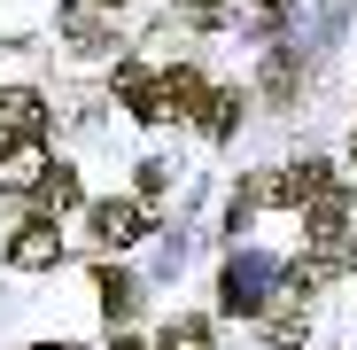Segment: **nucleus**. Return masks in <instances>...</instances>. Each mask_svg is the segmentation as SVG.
<instances>
[{"label": "nucleus", "mask_w": 357, "mask_h": 350, "mask_svg": "<svg viewBox=\"0 0 357 350\" xmlns=\"http://www.w3.org/2000/svg\"><path fill=\"white\" fill-rule=\"evenodd\" d=\"M8 257H16V265H24V272H47V265H54V257H63V233H54V226H47V218H31V226H24V233H16V242H8Z\"/></svg>", "instance_id": "obj_5"}, {"label": "nucleus", "mask_w": 357, "mask_h": 350, "mask_svg": "<svg viewBox=\"0 0 357 350\" xmlns=\"http://www.w3.org/2000/svg\"><path fill=\"white\" fill-rule=\"evenodd\" d=\"M39 117H47V101L31 86H0V133L8 140H39Z\"/></svg>", "instance_id": "obj_4"}, {"label": "nucleus", "mask_w": 357, "mask_h": 350, "mask_svg": "<svg viewBox=\"0 0 357 350\" xmlns=\"http://www.w3.org/2000/svg\"><path fill=\"white\" fill-rule=\"evenodd\" d=\"M163 109H210V86L195 71H163Z\"/></svg>", "instance_id": "obj_7"}, {"label": "nucleus", "mask_w": 357, "mask_h": 350, "mask_svg": "<svg viewBox=\"0 0 357 350\" xmlns=\"http://www.w3.org/2000/svg\"><path fill=\"white\" fill-rule=\"evenodd\" d=\"M39 350H70V342H39Z\"/></svg>", "instance_id": "obj_17"}, {"label": "nucleus", "mask_w": 357, "mask_h": 350, "mask_svg": "<svg viewBox=\"0 0 357 350\" xmlns=\"http://www.w3.org/2000/svg\"><path fill=\"white\" fill-rule=\"evenodd\" d=\"M303 335H311V319H303V312H272V319H264V342H280V350H295Z\"/></svg>", "instance_id": "obj_9"}, {"label": "nucleus", "mask_w": 357, "mask_h": 350, "mask_svg": "<svg viewBox=\"0 0 357 350\" xmlns=\"http://www.w3.org/2000/svg\"><path fill=\"white\" fill-rule=\"evenodd\" d=\"M93 8H125V0H93Z\"/></svg>", "instance_id": "obj_16"}, {"label": "nucleus", "mask_w": 357, "mask_h": 350, "mask_svg": "<svg viewBox=\"0 0 357 350\" xmlns=\"http://www.w3.org/2000/svg\"><path fill=\"white\" fill-rule=\"evenodd\" d=\"M63 31H70V47H78V54H109V31H101L93 16H70Z\"/></svg>", "instance_id": "obj_10"}, {"label": "nucleus", "mask_w": 357, "mask_h": 350, "mask_svg": "<svg viewBox=\"0 0 357 350\" xmlns=\"http://www.w3.org/2000/svg\"><path fill=\"white\" fill-rule=\"evenodd\" d=\"M178 8H187L195 24H225V16H233V0H178Z\"/></svg>", "instance_id": "obj_14"}, {"label": "nucleus", "mask_w": 357, "mask_h": 350, "mask_svg": "<svg viewBox=\"0 0 357 350\" xmlns=\"http://www.w3.org/2000/svg\"><path fill=\"white\" fill-rule=\"evenodd\" d=\"M342 226H349V203H342V195H319V203H311V242L334 249V242H342Z\"/></svg>", "instance_id": "obj_6"}, {"label": "nucleus", "mask_w": 357, "mask_h": 350, "mask_svg": "<svg viewBox=\"0 0 357 350\" xmlns=\"http://www.w3.org/2000/svg\"><path fill=\"white\" fill-rule=\"evenodd\" d=\"M109 350H140V342H132V335H116V342H109Z\"/></svg>", "instance_id": "obj_15"}, {"label": "nucleus", "mask_w": 357, "mask_h": 350, "mask_svg": "<svg viewBox=\"0 0 357 350\" xmlns=\"http://www.w3.org/2000/svg\"><path fill=\"white\" fill-rule=\"evenodd\" d=\"M78 203V171L70 163H47V180H39V210H70Z\"/></svg>", "instance_id": "obj_8"}, {"label": "nucleus", "mask_w": 357, "mask_h": 350, "mask_svg": "<svg viewBox=\"0 0 357 350\" xmlns=\"http://www.w3.org/2000/svg\"><path fill=\"white\" fill-rule=\"evenodd\" d=\"M101 304H109V319H125V312H132V280H116V272H101Z\"/></svg>", "instance_id": "obj_12"}, {"label": "nucleus", "mask_w": 357, "mask_h": 350, "mask_svg": "<svg viewBox=\"0 0 357 350\" xmlns=\"http://www.w3.org/2000/svg\"><path fill=\"white\" fill-rule=\"evenodd\" d=\"M349 163H357V140H349Z\"/></svg>", "instance_id": "obj_19"}, {"label": "nucleus", "mask_w": 357, "mask_h": 350, "mask_svg": "<svg viewBox=\"0 0 357 350\" xmlns=\"http://www.w3.org/2000/svg\"><path fill=\"white\" fill-rule=\"evenodd\" d=\"M86 233H93L101 249H132L140 233H148V203H93Z\"/></svg>", "instance_id": "obj_1"}, {"label": "nucleus", "mask_w": 357, "mask_h": 350, "mask_svg": "<svg viewBox=\"0 0 357 350\" xmlns=\"http://www.w3.org/2000/svg\"><path fill=\"white\" fill-rule=\"evenodd\" d=\"M349 272H357V249H349Z\"/></svg>", "instance_id": "obj_18"}, {"label": "nucleus", "mask_w": 357, "mask_h": 350, "mask_svg": "<svg viewBox=\"0 0 357 350\" xmlns=\"http://www.w3.org/2000/svg\"><path fill=\"white\" fill-rule=\"evenodd\" d=\"M233 117H241V101H233V94H210V109H202V125H210V133H233Z\"/></svg>", "instance_id": "obj_13"}, {"label": "nucleus", "mask_w": 357, "mask_h": 350, "mask_svg": "<svg viewBox=\"0 0 357 350\" xmlns=\"http://www.w3.org/2000/svg\"><path fill=\"white\" fill-rule=\"evenodd\" d=\"M334 272H349V249H319V242H311L303 257L287 265V288H295V296H319V288H326Z\"/></svg>", "instance_id": "obj_3"}, {"label": "nucleus", "mask_w": 357, "mask_h": 350, "mask_svg": "<svg viewBox=\"0 0 357 350\" xmlns=\"http://www.w3.org/2000/svg\"><path fill=\"white\" fill-rule=\"evenodd\" d=\"M39 180H47L39 140H8L0 148V195H39Z\"/></svg>", "instance_id": "obj_2"}, {"label": "nucleus", "mask_w": 357, "mask_h": 350, "mask_svg": "<svg viewBox=\"0 0 357 350\" xmlns=\"http://www.w3.org/2000/svg\"><path fill=\"white\" fill-rule=\"evenodd\" d=\"M163 350H210V327H202V319H171Z\"/></svg>", "instance_id": "obj_11"}]
</instances>
